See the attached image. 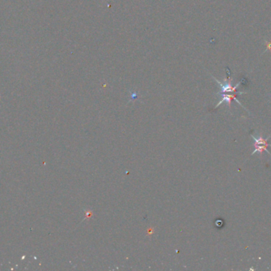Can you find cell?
<instances>
[{"label": "cell", "mask_w": 271, "mask_h": 271, "mask_svg": "<svg viewBox=\"0 0 271 271\" xmlns=\"http://www.w3.org/2000/svg\"><path fill=\"white\" fill-rule=\"evenodd\" d=\"M252 139H254V150L252 152L251 155L254 154L255 153H259L260 155L262 156L263 155V153L264 151H266L269 154H271L268 150H267V147L268 146H271V145H269V143H267V141L269 140V139L271 137V134L267 137L266 139H263L262 135H260V136L258 138H255L253 135H251Z\"/></svg>", "instance_id": "cell-1"}, {"label": "cell", "mask_w": 271, "mask_h": 271, "mask_svg": "<svg viewBox=\"0 0 271 271\" xmlns=\"http://www.w3.org/2000/svg\"><path fill=\"white\" fill-rule=\"evenodd\" d=\"M213 79L215 80L219 84H220V88H221V92H220V94H223V93H227V92H228H228H232V93H236L237 88H238V86H239V83H237L236 85L233 87V86L232 85L231 82L228 81V80H224V83H221V82H220L219 80H217L216 79V78H214V77H213Z\"/></svg>", "instance_id": "cell-2"}, {"label": "cell", "mask_w": 271, "mask_h": 271, "mask_svg": "<svg viewBox=\"0 0 271 271\" xmlns=\"http://www.w3.org/2000/svg\"><path fill=\"white\" fill-rule=\"evenodd\" d=\"M221 96H222V100H221L220 102L218 103L217 105H216V106L215 107V108H216L217 107H219V106H220V105L224 102H226L228 104L229 107H231V102H232V100H233L236 101V102L238 103L239 104H240V106H242V107H243V106L242 105L241 103L239 102L238 100H236V93H234L233 95H228V94H225V93H223V94H221Z\"/></svg>", "instance_id": "cell-3"}, {"label": "cell", "mask_w": 271, "mask_h": 271, "mask_svg": "<svg viewBox=\"0 0 271 271\" xmlns=\"http://www.w3.org/2000/svg\"><path fill=\"white\" fill-rule=\"evenodd\" d=\"M92 216V212L91 211H87V212H86V218L87 217H89V216Z\"/></svg>", "instance_id": "cell-4"}]
</instances>
